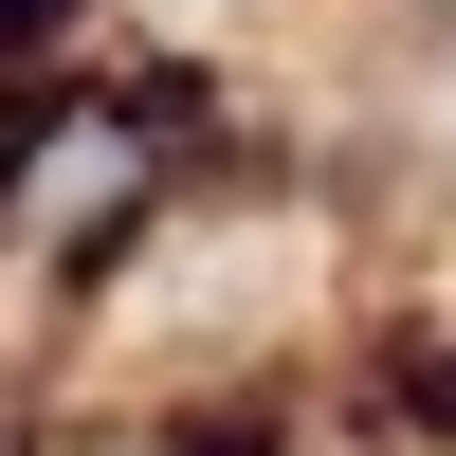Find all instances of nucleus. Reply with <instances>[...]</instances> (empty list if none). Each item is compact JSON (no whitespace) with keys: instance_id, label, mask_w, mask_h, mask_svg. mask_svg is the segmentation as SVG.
<instances>
[{"instance_id":"f257e3e1","label":"nucleus","mask_w":456,"mask_h":456,"mask_svg":"<svg viewBox=\"0 0 456 456\" xmlns=\"http://www.w3.org/2000/svg\"><path fill=\"white\" fill-rule=\"evenodd\" d=\"M146 165H165V128H146V110H55V128L0 165V201H19V238L92 256V238H128V219H146Z\"/></svg>"}]
</instances>
